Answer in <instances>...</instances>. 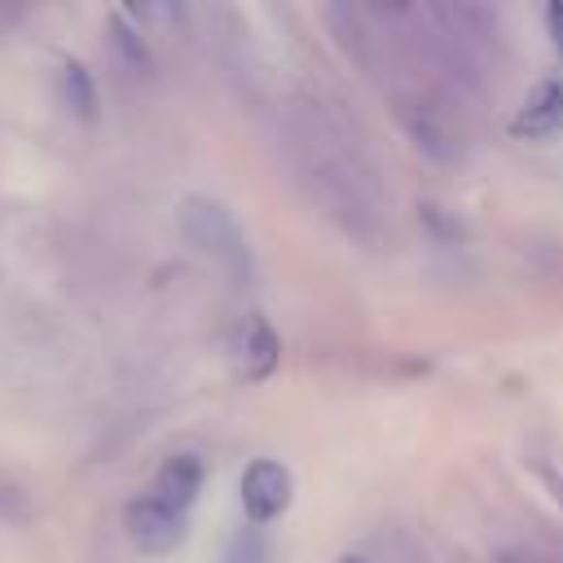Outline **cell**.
Masks as SVG:
<instances>
[{"label":"cell","instance_id":"6da1fadb","mask_svg":"<svg viewBox=\"0 0 563 563\" xmlns=\"http://www.w3.org/2000/svg\"><path fill=\"white\" fill-rule=\"evenodd\" d=\"M286 154L295 167V180L303 194L356 242L374 246L387 229V207H383V185L374 154L356 123L334 110L325 97H303L290 110L286 123Z\"/></svg>","mask_w":563,"mask_h":563},{"label":"cell","instance_id":"7a4b0ae2","mask_svg":"<svg viewBox=\"0 0 563 563\" xmlns=\"http://www.w3.org/2000/svg\"><path fill=\"white\" fill-rule=\"evenodd\" d=\"M176 220H180L185 242H189L194 251H202L207 260H216L229 277L242 282V277L251 273V246H246V233H242L238 216H233L224 202L194 194V198L180 202Z\"/></svg>","mask_w":563,"mask_h":563},{"label":"cell","instance_id":"3957f363","mask_svg":"<svg viewBox=\"0 0 563 563\" xmlns=\"http://www.w3.org/2000/svg\"><path fill=\"white\" fill-rule=\"evenodd\" d=\"M290 471L273 457H260L242 471V510L255 519V523H268L277 519L286 506H290Z\"/></svg>","mask_w":563,"mask_h":563},{"label":"cell","instance_id":"277c9868","mask_svg":"<svg viewBox=\"0 0 563 563\" xmlns=\"http://www.w3.org/2000/svg\"><path fill=\"white\" fill-rule=\"evenodd\" d=\"M128 537H132L136 550H145V554H167V550H176L180 537H185V515L167 510L163 501H154V497L145 493V497H136V501L128 506Z\"/></svg>","mask_w":563,"mask_h":563},{"label":"cell","instance_id":"5b68a950","mask_svg":"<svg viewBox=\"0 0 563 563\" xmlns=\"http://www.w3.org/2000/svg\"><path fill=\"white\" fill-rule=\"evenodd\" d=\"M202 475H207V471H202V457H198V453H172V457L158 466L150 497L163 501L167 510L185 515V510L198 501V493H202Z\"/></svg>","mask_w":563,"mask_h":563},{"label":"cell","instance_id":"8992f818","mask_svg":"<svg viewBox=\"0 0 563 563\" xmlns=\"http://www.w3.org/2000/svg\"><path fill=\"white\" fill-rule=\"evenodd\" d=\"M277 356H282V343L273 334V325L264 317H246L242 334H238V365L246 378H268L277 369Z\"/></svg>","mask_w":563,"mask_h":563},{"label":"cell","instance_id":"52a82bcc","mask_svg":"<svg viewBox=\"0 0 563 563\" xmlns=\"http://www.w3.org/2000/svg\"><path fill=\"white\" fill-rule=\"evenodd\" d=\"M563 128V84L559 79H545L532 88V97L523 101L519 119H515V132L519 136H550Z\"/></svg>","mask_w":563,"mask_h":563},{"label":"cell","instance_id":"ba28073f","mask_svg":"<svg viewBox=\"0 0 563 563\" xmlns=\"http://www.w3.org/2000/svg\"><path fill=\"white\" fill-rule=\"evenodd\" d=\"M62 88H66V101H70V110L79 119H97V88H92V79H88V70L79 62H66Z\"/></svg>","mask_w":563,"mask_h":563},{"label":"cell","instance_id":"9c48e42d","mask_svg":"<svg viewBox=\"0 0 563 563\" xmlns=\"http://www.w3.org/2000/svg\"><path fill=\"white\" fill-rule=\"evenodd\" d=\"M545 26H550V44H554V53H563V0H554V4L545 9Z\"/></svg>","mask_w":563,"mask_h":563},{"label":"cell","instance_id":"30bf717a","mask_svg":"<svg viewBox=\"0 0 563 563\" xmlns=\"http://www.w3.org/2000/svg\"><path fill=\"white\" fill-rule=\"evenodd\" d=\"M501 563H541L537 554H523V550H515V554H501Z\"/></svg>","mask_w":563,"mask_h":563},{"label":"cell","instance_id":"8fae6325","mask_svg":"<svg viewBox=\"0 0 563 563\" xmlns=\"http://www.w3.org/2000/svg\"><path fill=\"white\" fill-rule=\"evenodd\" d=\"M0 497H4V501H13V506H18V488H9V484H4V488H0Z\"/></svg>","mask_w":563,"mask_h":563}]
</instances>
